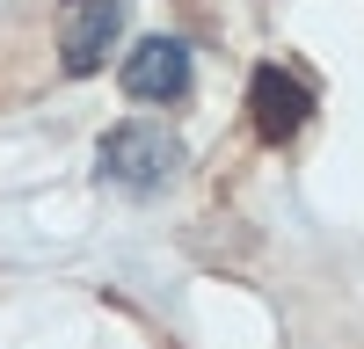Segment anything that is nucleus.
Segmentation results:
<instances>
[{"mask_svg":"<svg viewBox=\"0 0 364 349\" xmlns=\"http://www.w3.org/2000/svg\"><path fill=\"white\" fill-rule=\"evenodd\" d=\"M248 116H255V131L269 138V145H284V138H299L306 131V116H314V87L299 80L291 66H255V80H248Z\"/></svg>","mask_w":364,"mask_h":349,"instance_id":"4","label":"nucleus"},{"mask_svg":"<svg viewBox=\"0 0 364 349\" xmlns=\"http://www.w3.org/2000/svg\"><path fill=\"white\" fill-rule=\"evenodd\" d=\"M117 87H124L132 102H182L190 95V44L182 37H146V44H132V58L117 66Z\"/></svg>","mask_w":364,"mask_h":349,"instance_id":"3","label":"nucleus"},{"mask_svg":"<svg viewBox=\"0 0 364 349\" xmlns=\"http://www.w3.org/2000/svg\"><path fill=\"white\" fill-rule=\"evenodd\" d=\"M182 138L168 131V124H154V116H132V124H117L102 145H95V174L102 182H117V189H132V196H154V189H168L175 174H182Z\"/></svg>","mask_w":364,"mask_h":349,"instance_id":"1","label":"nucleus"},{"mask_svg":"<svg viewBox=\"0 0 364 349\" xmlns=\"http://www.w3.org/2000/svg\"><path fill=\"white\" fill-rule=\"evenodd\" d=\"M124 8L132 0H58V66L73 80H87L109 58L117 29H124Z\"/></svg>","mask_w":364,"mask_h":349,"instance_id":"2","label":"nucleus"}]
</instances>
